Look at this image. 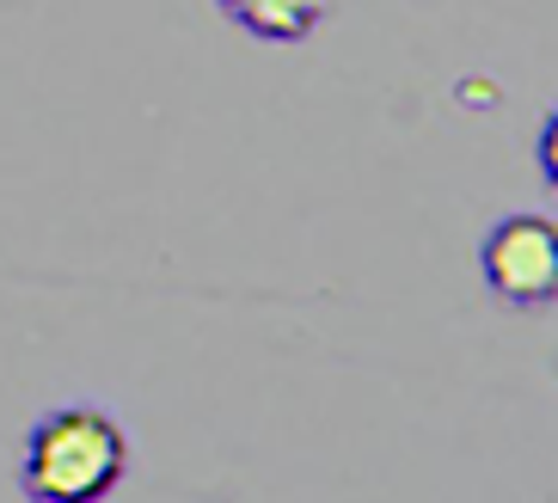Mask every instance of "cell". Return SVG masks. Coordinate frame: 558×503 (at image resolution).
<instances>
[{"label":"cell","mask_w":558,"mask_h":503,"mask_svg":"<svg viewBox=\"0 0 558 503\" xmlns=\"http://www.w3.org/2000/svg\"><path fill=\"white\" fill-rule=\"evenodd\" d=\"M130 472V436L99 406H62L19 448V491L32 503H99Z\"/></svg>","instance_id":"6da1fadb"},{"label":"cell","mask_w":558,"mask_h":503,"mask_svg":"<svg viewBox=\"0 0 558 503\" xmlns=\"http://www.w3.org/2000/svg\"><path fill=\"white\" fill-rule=\"evenodd\" d=\"M478 276L492 301L515 313H541L558 301V221L553 215H504L478 240Z\"/></svg>","instance_id":"7a4b0ae2"},{"label":"cell","mask_w":558,"mask_h":503,"mask_svg":"<svg viewBox=\"0 0 558 503\" xmlns=\"http://www.w3.org/2000/svg\"><path fill=\"white\" fill-rule=\"evenodd\" d=\"M215 7L258 44H307L331 13V0H215Z\"/></svg>","instance_id":"3957f363"},{"label":"cell","mask_w":558,"mask_h":503,"mask_svg":"<svg viewBox=\"0 0 558 503\" xmlns=\"http://www.w3.org/2000/svg\"><path fill=\"white\" fill-rule=\"evenodd\" d=\"M534 160H541V179L558 191V105L541 117V135H534Z\"/></svg>","instance_id":"277c9868"}]
</instances>
